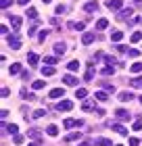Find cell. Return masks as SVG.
I'll return each instance as SVG.
<instances>
[{
    "mask_svg": "<svg viewBox=\"0 0 142 146\" xmlns=\"http://www.w3.org/2000/svg\"><path fill=\"white\" fill-rule=\"evenodd\" d=\"M61 96H65L63 88H55V90H50V94H48V98H52V100H59Z\"/></svg>",
    "mask_w": 142,
    "mask_h": 146,
    "instance_id": "52a82bcc",
    "label": "cell"
},
{
    "mask_svg": "<svg viewBox=\"0 0 142 146\" xmlns=\"http://www.w3.org/2000/svg\"><path fill=\"white\" fill-rule=\"evenodd\" d=\"M103 88L109 92V94H113V92H115V86H113V84H103Z\"/></svg>",
    "mask_w": 142,
    "mask_h": 146,
    "instance_id": "b9f144b4",
    "label": "cell"
},
{
    "mask_svg": "<svg viewBox=\"0 0 142 146\" xmlns=\"http://www.w3.org/2000/svg\"><path fill=\"white\" fill-rule=\"evenodd\" d=\"M0 6H2V9H9V6H13V0H0Z\"/></svg>",
    "mask_w": 142,
    "mask_h": 146,
    "instance_id": "7bdbcfd3",
    "label": "cell"
},
{
    "mask_svg": "<svg viewBox=\"0 0 142 146\" xmlns=\"http://www.w3.org/2000/svg\"><path fill=\"white\" fill-rule=\"evenodd\" d=\"M17 2L21 4V6H27V4H29V0H17Z\"/></svg>",
    "mask_w": 142,
    "mask_h": 146,
    "instance_id": "f5cc1de1",
    "label": "cell"
},
{
    "mask_svg": "<svg viewBox=\"0 0 142 146\" xmlns=\"http://www.w3.org/2000/svg\"><path fill=\"white\" fill-rule=\"evenodd\" d=\"M77 82H79V79L73 75V73H67V75L63 77V84L65 86H75V88H77Z\"/></svg>",
    "mask_w": 142,
    "mask_h": 146,
    "instance_id": "5b68a950",
    "label": "cell"
},
{
    "mask_svg": "<svg viewBox=\"0 0 142 146\" xmlns=\"http://www.w3.org/2000/svg\"><path fill=\"white\" fill-rule=\"evenodd\" d=\"M105 6L109 11H121V9H123V0H107Z\"/></svg>",
    "mask_w": 142,
    "mask_h": 146,
    "instance_id": "3957f363",
    "label": "cell"
},
{
    "mask_svg": "<svg viewBox=\"0 0 142 146\" xmlns=\"http://www.w3.org/2000/svg\"><path fill=\"white\" fill-rule=\"evenodd\" d=\"M132 15H134V9H121L117 17H119V19H130Z\"/></svg>",
    "mask_w": 142,
    "mask_h": 146,
    "instance_id": "e0dca14e",
    "label": "cell"
},
{
    "mask_svg": "<svg viewBox=\"0 0 142 146\" xmlns=\"http://www.w3.org/2000/svg\"><path fill=\"white\" fill-rule=\"evenodd\" d=\"M38 61H40V56L36 54V52H29V54H27V63L31 65V67H36V65H38Z\"/></svg>",
    "mask_w": 142,
    "mask_h": 146,
    "instance_id": "7402d4cb",
    "label": "cell"
},
{
    "mask_svg": "<svg viewBox=\"0 0 142 146\" xmlns=\"http://www.w3.org/2000/svg\"><path fill=\"white\" fill-rule=\"evenodd\" d=\"M75 96L79 98V100H86V96H88V90H86V88H77V90H75Z\"/></svg>",
    "mask_w": 142,
    "mask_h": 146,
    "instance_id": "4316f807",
    "label": "cell"
},
{
    "mask_svg": "<svg viewBox=\"0 0 142 146\" xmlns=\"http://www.w3.org/2000/svg\"><path fill=\"white\" fill-rule=\"evenodd\" d=\"M0 117H2V121H4V119L9 117V111H6V109H2V111H0Z\"/></svg>",
    "mask_w": 142,
    "mask_h": 146,
    "instance_id": "c3c4849f",
    "label": "cell"
},
{
    "mask_svg": "<svg viewBox=\"0 0 142 146\" xmlns=\"http://www.w3.org/2000/svg\"><path fill=\"white\" fill-rule=\"evenodd\" d=\"M6 44H9L13 50H19V48H21V38H19V31H13V34L6 36Z\"/></svg>",
    "mask_w": 142,
    "mask_h": 146,
    "instance_id": "6da1fadb",
    "label": "cell"
},
{
    "mask_svg": "<svg viewBox=\"0 0 142 146\" xmlns=\"http://www.w3.org/2000/svg\"><path fill=\"white\" fill-rule=\"evenodd\" d=\"M69 27H71V29H77V31H82V29L86 27V23H84V21H77V23H75V21H69Z\"/></svg>",
    "mask_w": 142,
    "mask_h": 146,
    "instance_id": "603a6c76",
    "label": "cell"
},
{
    "mask_svg": "<svg viewBox=\"0 0 142 146\" xmlns=\"http://www.w3.org/2000/svg\"><path fill=\"white\" fill-rule=\"evenodd\" d=\"M84 11H86V13L98 11V2H96V0H90V2H86V4H84Z\"/></svg>",
    "mask_w": 142,
    "mask_h": 146,
    "instance_id": "ba28073f",
    "label": "cell"
},
{
    "mask_svg": "<svg viewBox=\"0 0 142 146\" xmlns=\"http://www.w3.org/2000/svg\"><path fill=\"white\" fill-rule=\"evenodd\" d=\"M33 34H36V25H31V27L27 29V36H33Z\"/></svg>",
    "mask_w": 142,
    "mask_h": 146,
    "instance_id": "f907efd6",
    "label": "cell"
},
{
    "mask_svg": "<svg viewBox=\"0 0 142 146\" xmlns=\"http://www.w3.org/2000/svg\"><path fill=\"white\" fill-rule=\"evenodd\" d=\"M4 131H9V134H13V136H15L17 131H19V127H17L15 123H11V125H6V127H4Z\"/></svg>",
    "mask_w": 142,
    "mask_h": 146,
    "instance_id": "836d02e7",
    "label": "cell"
},
{
    "mask_svg": "<svg viewBox=\"0 0 142 146\" xmlns=\"http://www.w3.org/2000/svg\"><path fill=\"white\" fill-rule=\"evenodd\" d=\"M127 144H130V146H140V140H138V138H130Z\"/></svg>",
    "mask_w": 142,
    "mask_h": 146,
    "instance_id": "f6af8a7d",
    "label": "cell"
},
{
    "mask_svg": "<svg viewBox=\"0 0 142 146\" xmlns=\"http://www.w3.org/2000/svg\"><path fill=\"white\" fill-rule=\"evenodd\" d=\"M132 129H136V131H140V129H142V117H138L136 121H134V125H132Z\"/></svg>",
    "mask_w": 142,
    "mask_h": 146,
    "instance_id": "74e56055",
    "label": "cell"
},
{
    "mask_svg": "<svg viewBox=\"0 0 142 146\" xmlns=\"http://www.w3.org/2000/svg\"><path fill=\"white\" fill-rule=\"evenodd\" d=\"M42 2H44V4H48V2H50V0H42Z\"/></svg>",
    "mask_w": 142,
    "mask_h": 146,
    "instance_id": "9f6ffc18",
    "label": "cell"
},
{
    "mask_svg": "<svg viewBox=\"0 0 142 146\" xmlns=\"http://www.w3.org/2000/svg\"><path fill=\"white\" fill-rule=\"evenodd\" d=\"M82 109H84V111H92V109H94V100H84Z\"/></svg>",
    "mask_w": 142,
    "mask_h": 146,
    "instance_id": "d590c367",
    "label": "cell"
},
{
    "mask_svg": "<svg viewBox=\"0 0 142 146\" xmlns=\"http://www.w3.org/2000/svg\"><path fill=\"white\" fill-rule=\"evenodd\" d=\"M46 134L55 138V136H59V127H57V125H48V127H46Z\"/></svg>",
    "mask_w": 142,
    "mask_h": 146,
    "instance_id": "83f0119b",
    "label": "cell"
},
{
    "mask_svg": "<svg viewBox=\"0 0 142 146\" xmlns=\"http://www.w3.org/2000/svg\"><path fill=\"white\" fill-rule=\"evenodd\" d=\"M27 146H40V142H38V140H33V142H29Z\"/></svg>",
    "mask_w": 142,
    "mask_h": 146,
    "instance_id": "db71d44e",
    "label": "cell"
},
{
    "mask_svg": "<svg viewBox=\"0 0 142 146\" xmlns=\"http://www.w3.org/2000/svg\"><path fill=\"white\" fill-rule=\"evenodd\" d=\"M57 63H59V58H57V54H55V56H44V65H52V67H55Z\"/></svg>",
    "mask_w": 142,
    "mask_h": 146,
    "instance_id": "f1b7e54d",
    "label": "cell"
},
{
    "mask_svg": "<svg viewBox=\"0 0 142 146\" xmlns=\"http://www.w3.org/2000/svg\"><path fill=\"white\" fill-rule=\"evenodd\" d=\"M94 73H96V69H94V63H90V67H88V71H86V75H84V79H86V82H92Z\"/></svg>",
    "mask_w": 142,
    "mask_h": 146,
    "instance_id": "2e32d148",
    "label": "cell"
},
{
    "mask_svg": "<svg viewBox=\"0 0 142 146\" xmlns=\"http://www.w3.org/2000/svg\"><path fill=\"white\" fill-rule=\"evenodd\" d=\"M94 38H96V36H94L92 31H86V34L82 36V44H84V46H88V44H92V42H94Z\"/></svg>",
    "mask_w": 142,
    "mask_h": 146,
    "instance_id": "4fadbf2b",
    "label": "cell"
},
{
    "mask_svg": "<svg viewBox=\"0 0 142 146\" xmlns=\"http://www.w3.org/2000/svg\"><path fill=\"white\" fill-rule=\"evenodd\" d=\"M130 69H132V73H142V63H134Z\"/></svg>",
    "mask_w": 142,
    "mask_h": 146,
    "instance_id": "f35d334b",
    "label": "cell"
},
{
    "mask_svg": "<svg viewBox=\"0 0 142 146\" xmlns=\"http://www.w3.org/2000/svg\"><path fill=\"white\" fill-rule=\"evenodd\" d=\"M27 138H31V140H38V142H42V131H40L38 127H31V129H27Z\"/></svg>",
    "mask_w": 142,
    "mask_h": 146,
    "instance_id": "277c9868",
    "label": "cell"
},
{
    "mask_svg": "<svg viewBox=\"0 0 142 146\" xmlns=\"http://www.w3.org/2000/svg\"><path fill=\"white\" fill-rule=\"evenodd\" d=\"M111 127H113L115 131H117L119 136H127V127H123V125H119V123H113Z\"/></svg>",
    "mask_w": 142,
    "mask_h": 146,
    "instance_id": "44dd1931",
    "label": "cell"
},
{
    "mask_svg": "<svg viewBox=\"0 0 142 146\" xmlns=\"http://www.w3.org/2000/svg\"><path fill=\"white\" fill-rule=\"evenodd\" d=\"M79 146H90V142H79Z\"/></svg>",
    "mask_w": 142,
    "mask_h": 146,
    "instance_id": "11a10c76",
    "label": "cell"
},
{
    "mask_svg": "<svg viewBox=\"0 0 142 146\" xmlns=\"http://www.w3.org/2000/svg\"><path fill=\"white\" fill-rule=\"evenodd\" d=\"M82 125H84L82 119H65V121H63V127H65V129H71V127H82Z\"/></svg>",
    "mask_w": 142,
    "mask_h": 146,
    "instance_id": "7a4b0ae2",
    "label": "cell"
},
{
    "mask_svg": "<svg viewBox=\"0 0 142 146\" xmlns=\"http://www.w3.org/2000/svg\"><path fill=\"white\" fill-rule=\"evenodd\" d=\"M132 98H134L132 92H127V90H125V92H119V100H121V102H130Z\"/></svg>",
    "mask_w": 142,
    "mask_h": 146,
    "instance_id": "d6986e66",
    "label": "cell"
},
{
    "mask_svg": "<svg viewBox=\"0 0 142 146\" xmlns=\"http://www.w3.org/2000/svg\"><path fill=\"white\" fill-rule=\"evenodd\" d=\"M138 54H140V52H138L136 48H132V50H127V56H130V58H136Z\"/></svg>",
    "mask_w": 142,
    "mask_h": 146,
    "instance_id": "ee69618b",
    "label": "cell"
},
{
    "mask_svg": "<svg viewBox=\"0 0 142 146\" xmlns=\"http://www.w3.org/2000/svg\"><path fill=\"white\" fill-rule=\"evenodd\" d=\"M75 140H82V134H79V131H71V134L65 136V142H75Z\"/></svg>",
    "mask_w": 142,
    "mask_h": 146,
    "instance_id": "5bb4252c",
    "label": "cell"
},
{
    "mask_svg": "<svg viewBox=\"0 0 142 146\" xmlns=\"http://www.w3.org/2000/svg\"><path fill=\"white\" fill-rule=\"evenodd\" d=\"M138 100H140V104H142V96H140V98H138Z\"/></svg>",
    "mask_w": 142,
    "mask_h": 146,
    "instance_id": "6f0895ef",
    "label": "cell"
},
{
    "mask_svg": "<svg viewBox=\"0 0 142 146\" xmlns=\"http://www.w3.org/2000/svg\"><path fill=\"white\" fill-rule=\"evenodd\" d=\"M94 98H96L98 102H105V100H109V92L107 90H98L96 94H94Z\"/></svg>",
    "mask_w": 142,
    "mask_h": 146,
    "instance_id": "8fae6325",
    "label": "cell"
},
{
    "mask_svg": "<svg viewBox=\"0 0 142 146\" xmlns=\"http://www.w3.org/2000/svg\"><path fill=\"white\" fill-rule=\"evenodd\" d=\"M94 144H96V146H115L109 138H96V140H94Z\"/></svg>",
    "mask_w": 142,
    "mask_h": 146,
    "instance_id": "ac0fdd59",
    "label": "cell"
},
{
    "mask_svg": "<svg viewBox=\"0 0 142 146\" xmlns=\"http://www.w3.org/2000/svg\"><path fill=\"white\" fill-rule=\"evenodd\" d=\"M130 86H132V88H142V77H134V79H130Z\"/></svg>",
    "mask_w": 142,
    "mask_h": 146,
    "instance_id": "1f68e13d",
    "label": "cell"
},
{
    "mask_svg": "<svg viewBox=\"0 0 142 146\" xmlns=\"http://www.w3.org/2000/svg\"><path fill=\"white\" fill-rule=\"evenodd\" d=\"M55 13H57V15H63V13H65V4H59L55 9Z\"/></svg>",
    "mask_w": 142,
    "mask_h": 146,
    "instance_id": "7dc6e473",
    "label": "cell"
},
{
    "mask_svg": "<svg viewBox=\"0 0 142 146\" xmlns=\"http://www.w3.org/2000/svg\"><path fill=\"white\" fill-rule=\"evenodd\" d=\"M42 75H44V77L55 75V67H52V65H44V67H42Z\"/></svg>",
    "mask_w": 142,
    "mask_h": 146,
    "instance_id": "ffe728a7",
    "label": "cell"
},
{
    "mask_svg": "<svg viewBox=\"0 0 142 146\" xmlns=\"http://www.w3.org/2000/svg\"><path fill=\"white\" fill-rule=\"evenodd\" d=\"M100 73H103V75H113V73H115V67H113V65H105Z\"/></svg>",
    "mask_w": 142,
    "mask_h": 146,
    "instance_id": "f546056e",
    "label": "cell"
},
{
    "mask_svg": "<svg viewBox=\"0 0 142 146\" xmlns=\"http://www.w3.org/2000/svg\"><path fill=\"white\" fill-rule=\"evenodd\" d=\"M9 94H11L9 88H2V90H0V96H2V98H9Z\"/></svg>",
    "mask_w": 142,
    "mask_h": 146,
    "instance_id": "bcb514c9",
    "label": "cell"
},
{
    "mask_svg": "<svg viewBox=\"0 0 142 146\" xmlns=\"http://www.w3.org/2000/svg\"><path fill=\"white\" fill-rule=\"evenodd\" d=\"M44 84H46V79H36V82L31 84V88H33V90H42Z\"/></svg>",
    "mask_w": 142,
    "mask_h": 146,
    "instance_id": "4dcf8cb0",
    "label": "cell"
},
{
    "mask_svg": "<svg viewBox=\"0 0 142 146\" xmlns=\"http://www.w3.org/2000/svg\"><path fill=\"white\" fill-rule=\"evenodd\" d=\"M0 31H2L4 36H9V27H6V25H2V27H0Z\"/></svg>",
    "mask_w": 142,
    "mask_h": 146,
    "instance_id": "816d5d0a",
    "label": "cell"
},
{
    "mask_svg": "<svg viewBox=\"0 0 142 146\" xmlns=\"http://www.w3.org/2000/svg\"><path fill=\"white\" fill-rule=\"evenodd\" d=\"M107 27H109V19H98V21H96V29H107Z\"/></svg>",
    "mask_w": 142,
    "mask_h": 146,
    "instance_id": "d4e9b609",
    "label": "cell"
},
{
    "mask_svg": "<svg viewBox=\"0 0 142 146\" xmlns=\"http://www.w3.org/2000/svg\"><path fill=\"white\" fill-rule=\"evenodd\" d=\"M65 52H67V46H65L63 42H57V44H55V54H57V56H63Z\"/></svg>",
    "mask_w": 142,
    "mask_h": 146,
    "instance_id": "9c48e42d",
    "label": "cell"
},
{
    "mask_svg": "<svg viewBox=\"0 0 142 146\" xmlns=\"http://www.w3.org/2000/svg\"><path fill=\"white\" fill-rule=\"evenodd\" d=\"M13 142H15V144H23V142H25V136L15 134V136H13Z\"/></svg>",
    "mask_w": 142,
    "mask_h": 146,
    "instance_id": "8d00e7d4",
    "label": "cell"
},
{
    "mask_svg": "<svg viewBox=\"0 0 142 146\" xmlns=\"http://www.w3.org/2000/svg\"><path fill=\"white\" fill-rule=\"evenodd\" d=\"M46 38H48V31H46V29H42V31L38 34V40H40V42H44Z\"/></svg>",
    "mask_w": 142,
    "mask_h": 146,
    "instance_id": "60d3db41",
    "label": "cell"
},
{
    "mask_svg": "<svg viewBox=\"0 0 142 146\" xmlns=\"http://www.w3.org/2000/svg\"><path fill=\"white\" fill-rule=\"evenodd\" d=\"M79 69V63L77 61H69V63H67V71H69V73H75Z\"/></svg>",
    "mask_w": 142,
    "mask_h": 146,
    "instance_id": "cb8c5ba5",
    "label": "cell"
},
{
    "mask_svg": "<svg viewBox=\"0 0 142 146\" xmlns=\"http://www.w3.org/2000/svg\"><path fill=\"white\" fill-rule=\"evenodd\" d=\"M44 115H46V109H38V111H33L31 117H33V119H42Z\"/></svg>",
    "mask_w": 142,
    "mask_h": 146,
    "instance_id": "e575fe53",
    "label": "cell"
},
{
    "mask_svg": "<svg viewBox=\"0 0 142 146\" xmlns=\"http://www.w3.org/2000/svg\"><path fill=\"white\" fill-rule=\"evenodd\" d=\"M115 146H123V144H115Z\"/></svg>",
    "mask_w": 142,
    "mask_h": 146,
    "instance_id": "680465c9",
    "label": "cell"
},
{
    "mask_svg": "<svg viewBox=\"0 0 142 146\" xmlns=\"http://www.w3.org/2000/svg\"><path fill=\"white\" fill-rule=\"evenodd\" d=\"M115 117H117L119 119V121H130V113H127L125 109H117V111H115Z\"/></svg>",
    "mask_w": 142,
    "mask_h": 146,
    "instance_id": "8992f818",
    "label": "cell"
},
{
    "mask_svg": "<svg viewBox=\"0 0 142 146\" xmlns=\"http://www.w3.org/2000/svg\"><path fill=\"white\" fill-rule=\"evenodd\" d=\"M27 17L29 19H38V11L36 9H27Z\"/></svg>",
    "mask_w": 142,
    "mask_h": 146,
    "instance_id": "ab89813d",
    "label": "cell"
},
{
    "mask_svg": "<svg viewBox=\"0 0 142 146\" xmlns=\"http://www.w3.org/2000/svg\"><path fill=\"white\" fill-rule=\"evenodd\" d=\"M105 61H107V65H113V63H117L113 56H105Z\"/></svg>",
    "mask_w": 142,
    "mask_h": 146,
    "instance_id": "681fc988",
    "label": "cell"
},
{
    "mask_svg": "<svg viewBox=\"0 0 142 146\" xmlns=\"http://www.w3.org/2000/svg\"><path fill=\"white\" fill-rule=\"evenodd\" d=\"M121 38H123V31H121V29H115L113 34H111V40H113V42H121Z\"/></svg>",
    "mask_w": 142,
    "mask_h": 146,
    "instance_id": "484cf974",
    "label": "cell"
},
{
    "mask_svg": "<svg viewBox=\"0 0 142 146\" xmlns=\"http://www.w3.org/2000/svg\"><path fill=\"white\" fill-rule=\"evenodd\" d=\"M57 109H59V111H71V109H73V102H71V100H61V102L57 104Z\"/></svg>",
    "mask_w": 142,
    "mask_h": 146,
    "instance_id": "30bf717a",
    "label": "cell"
},
{
    "mask_svg": "<svg viewBox=\"0 0 142 146\" xmlns=\"http://www.w3.org/2000/svg\"><path fill=\"white\" fill-rule=\"evenodd\" d=\"M21 23H23V19H21V17H15V15L11 17V25H13V29H15V31L21 29Z\"/></svg>",
    "mask_w": 142,
    "mask_h": 146,
    "instance_id": "7c38bea8",
    "label": "cell"
},
{
    "mask_svg": "<svg viewBox=\"0 0 142 146\" xmlns=\"http://www.w3.org/2000/svg\"><path fill=\"white\" fill-rule=\"evenodd\" d=\"M132 44H138L140 42V40H142V31H134V34H132Z\"/></svg>",
    "mask_w": 142,
    "mask_h": 146,
    "instance_id": "d6a6232c",
    "label": "cell"
},
{
    "mask_svg": "<svg viewBox=\"0 0 142 146\" xmlns=\"http://www.w3.org/2000/svg\"><path fill=\"white\" fill-rule=\"evenodd\" d=\"M9 73H11V75H17V73H23V69H21V63H13L11 67H9Z\"/></svg>",
    "mask_w": 142,
    "mask_h": 146,
    "instance_id": "9a60e30c",
    "label": "cell"
}]
</instances>
